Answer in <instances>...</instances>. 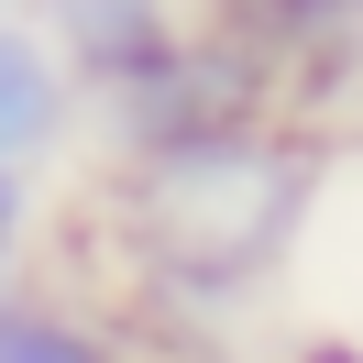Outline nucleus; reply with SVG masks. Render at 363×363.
Segmentation results:
<instances>
[{"label":"nucleus","mask_w":363,"mask_h":363,"mask_svg":"<svg viewBox=\"0 0 363 363\" xmlns=\"http://www.w3.org/2000/svg\"><path fill=\"white\" fill-rule=\"evenodd\" d=\"M264 121H286L275 111V77L242 45L187 23V45H165L143 77H121L111 99H89V155L99 165H155V155H199V143L264 133Z\"/></svg>","instance_id":"f257e3e1"},{"label":"nucleus","mask_w":363,"mask_h":363,"mask_svg":"<svg viewBox=\"0 0 363 363\" xmlns=\"http://www.w3.org/2000/svg\"><path fill=\"white\" fill-rule=\"evenodd\" d=\"M77 155H89V89L55 67V45L23 11H0V165L55 177V165H77Z\"/></svg>","instance_id":"f03ea898"},{"label":"nucleus","mask_w":363,"mask_h":363,"mask_svg":"<svg viewBox=\"0 0 363 363\" xmlns=\"http://www.w3.org/2000/svg\"><path fill=\"white\" fill-rule=\"evenodd\" d=\"M23 23L55 45V67L89 99H111L121 77H143L165 45H187V0H23Z\"/></svg>","instance_id":"7ed1b4c3"},{"label":"nucleus","mask_w":363,"mask_h":363,"mask_svg":"<svg viewBox=\"0 0 363 363\" xmlns=\"http://www.w3.org/2000/svg\"><path fill=\"white\" fill-rule=\"evenodd\" d=\"M0 363H143V352H133L121 319H99V308H77V297L11 275V286H0Z\"/></svg>","instance_id":"20e7f679"},{"label":"nucleus","mask_w":363,"mask_h":363,"mask_svg":"<svg viewBox=\"0 0 363 363\" xmlns=\"http://www.w3.org/2000/svg\"><path fill=\"white\" fill-rule=\"evenodd\" d=\"M187 23H199V33H220V45H242L253 67L275 77V89H286V77L308 67L319 45H341V33H352L330 0H187Z\"/></svg>","instance_id":"39448f33"},{"label":"nucleus","mask_w":363,"mask_h":363,"mask_svg":"<svg viewBox=\"0 0 363 363\" xmlns=\"http://www.w3.org/2000/svg\"><path fill=\"white\" fill-rule=\"evenodd\" d=\"M45 231H55V177H23V165H0V286L45 253Z\"/></svg>","instance_id":"423d86ee"},{"label":"nucleus","mask_w":363,"mask_h":363,"mask_svg":"<svg viewBox=\"0 0 363 363\" xmlns=\"http://www.w3.org/2000/svg\"><path fill=\"white\" fill-rule=\"evenodd\" d=\"M253 363H363V330L352 319H297V330H275Z\"/></svg>","instance_id":"0eeeda50"},{"label":"nucleus","mask_w":363,"mask_h":363,"mask_svg":"<svg viewBox=\"0 0 363 363\" xmlns=\"http://www.w3.org/2000/svg\"><path fill=\"white\" fill-rule=\"evenodd\" d=\"M330 11H341V23H363V0H330Z\"/></svg>","instance_id":"6e6552de"},{"label":"nucleus","mask_w":363,"mask_h":363,"mask_svg":"<svg viewBox=\"0 0 363 363\" xmlns=\"http://www.w3.org/2000/svg\"><path fill=\"white\" fill-rule=\"evenodd\" d=\"M0 11H23V0H0Z\"/></svg>","instance_id":"1a4fd4ad"}]
</instances>
